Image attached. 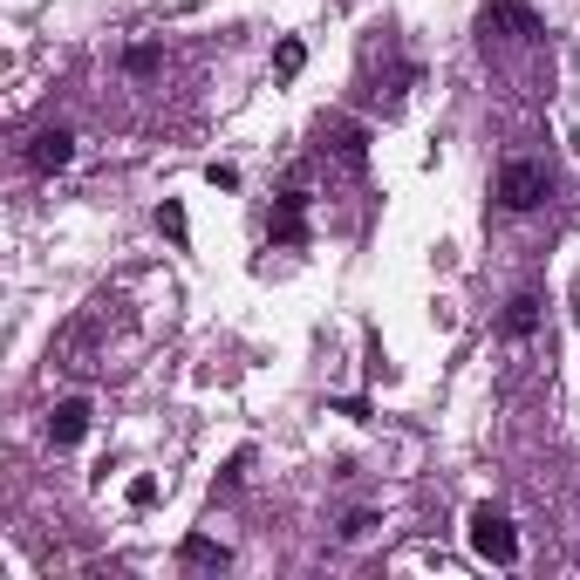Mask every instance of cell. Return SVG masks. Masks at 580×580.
<instances>
[{
	"mask_svg": "<svg viewBox=\"0 0 580 580\" xmlns=\"http://www.w3.org/2000/svg\"><path fill=\"white\" fill-rule=\"evenodd\" d=\"M533 328H540V294L526 287V294H512V301H505V335H512V342H526Z\"/></svg>",
	"mask_w": 580,
	"mask_h": 580,
	"instance_id": "ba28073f",
	"label": "cell"
},
{
	"mask_svg": "<svg viewBox=\"0 0 580 580\" xmlns=\"http://www.w3.org/2000/svg\"><path fill=\"white\" fill-rule=\"evenodd\" d=\"M205 185H219V192H232V185H239V171H232V164H212V171H205Z\"/></svg>",
	"mask_w": 580,
	"mask_h": 580,
	"instance_id": "9a60e30c",
	"label": "cell"
},
{
	"mask_svg": "<svg viewBox=\"0 0 580 580\" xmlns=\"http://www.w3.org/2000/svg\"><path fill=\"white\" fill-rule=\"evenodd\" d=\"M178 560H185V567H232V553L219 540H205V533H192V540L178 546Z\"/></svg>",
	"mask_w": 580,
	"mask_h": 580,
	"instance_id": "9c48e42d",
	"label": "cell"
},
{
	"mask_svg": "<svg viewBox=\"0 0 580 580\" xmlns=\"http://www.w3.org/2000/svg\"><path fill=\"white\" fill-rule=\"evenodd\" d=\"M89 417H96V410H89V396H69V403H55V410H48V444H55V451L82 444V437H89Z\"/></svg>",
	"mask_w": 580,
	"mask_h": 580,
	"instance_id": "5b68a950",
	"label": "cell"
},
{
	"mask_svg": "<svg viewBox=\"0 0 580 580\" xmlns=\"http://www.w3.org/2000/svg\"><path fill=\"white\" fill-rule=\"evenodd\" d=\"M546 192H553V171H546L540 157H505L499 164V205L505 212H533V205H546Z\"/></svg>",
	"mask_w": 580,
	"mask_h": 580,
	"instance_id": "6da1fadb",
	"label": "cell"
},
{
	"mask_svg": "<svg viewBox=\"0 0 580 580\" xmlns=\"http://www.w3.org/2000/svg\"><path fill=\"white\" fill-rule=\"evenodd\" d=\"M478 35H540V14L519 7V0H499V7L478 14Z\"/></svg>",
	"mask_w": 580,
	"mask_h": 580,
	"instance_id": "8992f818",
	"label": "cell"
},
{
	"mask_svg": "<svg viewBox=\"0 0 580 580\" xmlns=\"http://www.w3.org/2000/svg\"><path fill=\"white\" fill-rule=\"evenodd\" d=\"M301 69H308V41H294V35H287L280 48H273V76H280V82H294Z\"/></svg>",
	"mask_w": 580,
	"mask_h": 580,
	"instance_id": "30bf717a",
	"label": "cell"
},
{
	"mask_svg": "<svg viewBox=\"0 0 580 580\" xmlns=\"http://www.w3.org/2000/svg\"><path fill=\"white\" fill-rule=\"evenodd\" d=\"M157 232H171V239L185 246V205H171V198H164V205H157Z\"/></svg>",
	"mask_w": 580,
	"mask_h": 580,
	"instance_id": "7c38bea8",
	"label": "cell"
},
{
	"mask_svg": "<svg viewBox=\"0 0 580 580\" xmlns=\"http://www.w3.org/2000/svg\"><path fill=\"white\" fill-rule=\"evenodd\" d=\"M267 239H273V246H301V239H308V171H294V178H287V192L273 198Z\"/></svg>",
	"mask_w": 580,
	"mask_h": 580,
	"instance_id": "3957f363",
	"label": "cell"
},
{
	"mask_svg": "<svg viewBox=\"0 0 580 580\" xmlns=\"http://www.w3.org/2000/svg\"><path fill=\"white\" fill-rule=\"evenodd\" d=\"M369 526H376V512H348V519H342V540H369Z\"/></svg>",
	"mask_w": 580,
	"mask_h": 580,
	"instance_id": "4fadbf2b",
	"label": "cell"
},
{
	"mask_svg": "<svg viewBox=\"0 0 580 580\" xmlns=\"http://www.w3.org/2000/svg\"><path fill=\"white\" fill-rule=\"evenodd\" d=\"M130 505H157V478H130Z\"/></svg>",
	"mask_w": 580,
	"mask_h": 580,
	"instance_id": "5bb4252c",
	"label": "cell"
},
{
	"mask_svg": "<svg viewBox=\"0 0 580 580\" xmlns=\"http://www.w3.org/2000/svg\"><path fill=\"white\" fill-rule=\"evenodd\" d=\"M328 151L342 157L348 171H362V164H369V130H362V123H328Z\"/></svg>",
	"mask_w": 580,
	"mask_h": 580,
	"instance_id": "52a82bcc",
	"label": "cell"
},
{
	"mask_svg": "<svg viewBox=\"0 0 580 580\" xmlns=\"http://www.w3.org/2000/svg\"><path fill=\"white\" fill-rule=\"evenodd\" d=\"M157 62H164V48H157V41H137V48H123V69H130V76H157Z\"/></svg>",
	"mask_w": 580,
	"mask_h": 580,
	"instance_id": "8fae6325",
	"label": "cell"
},
{
	"mask_svg": "<svg viewBox=\"0 0 580 580\" xmlns=\"http://www.w3.org/2000/svg\"><path fill=\"white\" fill-rule=\"evenodd\" d=\"M21 164H28L35 178H55V171H69V164H76V130H62V123H41L35 137L21 144Z\"/></svg>",
	"mask_w": 580,
	"mask_h": 580,
	"instance_id": "277c9868",
	"label": "cell"
},
{
	"mask_svg": "<svg viewBox=\"0 0 580 580\" xmlns=\"http://www.w3.org/2000/svg\"><path fill=\"white\" fill-rule=\"evenodd\" d=\"M471 553L492 560V567H519V533H512V519L492 512V505H478V512H471Z\"/></svg>",
	"mask_w": 580,
	"mask_h": 580,
	"instance_id": "7a4b0ae2",
	"label": "cell"
}]
</instances>
